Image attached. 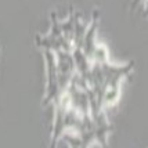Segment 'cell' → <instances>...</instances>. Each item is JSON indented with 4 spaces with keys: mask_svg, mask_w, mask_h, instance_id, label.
Masks as SVG:
<instances>
[]
</instances>
